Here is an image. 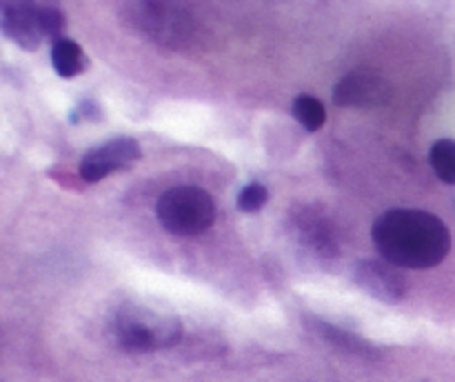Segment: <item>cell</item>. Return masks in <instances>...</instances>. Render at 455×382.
<instances>
[{
  "label": "cell",
  "mask_w": 455,
  "mask_h": 382,
  "mask_svg": "<svg viewBox=\"0 0 455 382\" xmlns=\"http://www.w3.org/2000/svg\"><path fill=\"white\" fill-rule=\"evenodd\" d=\"M371 238L387 262L409 269H431L451 251L447 225L422 209H389L376 220Z\"/></svg>",
  "instance_id": "obj_1"
},
{
  "label": "cell",
  "mask_w": 455,
  "mask_h": 382,
  "mask_svg": "<svg viewBox=\"0 0 455 382\" xmlns=\"http://www.w3.org/2000/svg\"><path fill=\"white\" fill-rule=\"evenodd\" d=\"M114 336L127 351L169 349L180 340L182 322L172 311L127 302L114 318Z\"/></svg>",
  "instance_id": "obj_2"
},
{
  "label": "cell",
  "mask_w": 455,
  "mask_h": 382,
  "mask_svg": "<svg viewBox=\"0 0 455 382\" xmlns=\"http://www.w3.org/2000/svg\"><path fill=\"white\" fill-rule=\"evenodd\" d=\"M158 222L173 235H198L216 220V203L200 187H173L156 204Z\"/></svg>",
  "instance_id": "obj_3"
},
{
  "label": "cell",
  "mask_w": 455,
  "mask_h": 382,
  "mask_svg": "<svg viewBox=\"0 0 455 382\" xmlns=\"http://www.w3.org/2000/svg\"><path fill=\"white\" fill-rule=\"evenodd\" d=\"M123 16L127 25L164 47L180 49L194 38V20L178 4L133 3L123 9Z\"/></svg>",
  "instance_id": "obj_4"
},
{
  "label": "cell",
  "mask_w": 455,
  "mask_h": 382,
  "mask_svg": "<svg viewBox=\"0 0 455 382\" xmlns=\"http://www.w3.org/2000/svg\"><path fill=\"white\" fill-rule=\"evenodd\" d=\"M140 158V147L133 138H111L105 145L87 151L80 160V178L84 182H100L114 171L132 167Z\"/></svg>",
  "instance_id": "obj_5"
},
{
  "label": "cell",
  "mask_w": 455,
  "mask_h": 382,
  "mask_svg": "<svg viewBox=\"0 0 455 382\" xmlns=\"http://www.w3.org/2000/svg\"><path fill=\"white\" fill-rule=\"evenodd\" d=\"M38 4L25 3V0H4L0 4V29L4 31L9 40L20 44L22 49L40 47L44 34L43 27V13H40Z\"/></svg>",
  "instance_id": "obj_6"
},
{
  "label": "cell",
  "mask_w": 455,
  "mask_h": 382,
  "mask_svg": "<svg viewBox=\"0 0 455 382\" xmlns=\"http://www.w3.org/2000/svg\"><path fill=\"white\" fill-rule=\"evenodd\" d=\"M389 98L391 84L373 71H351L333 92V100L340 107H380Z\"/></svg>",
  "instance_id": "obj_7"
},
{
  "label": "cell",
  "mask_w": 455,
  "mask_h": 382,
  "mask_svg": "<svg viewBox=\"0 0 455 382\" xmlns=\"http://www.w3.org/2000/svg\"><path fill=\"white\" fill-rule=\"evenodd\" d=\"M355 283L373 298L398 302L407 296V280L387 260H363L355 265Z\"/></svg>",
  "instance_id": "obj_8"
},
{
  "label": "cell",
  "mask_w": 455,
  "mask_h": 382,
  "mask_svg": "<svg viewBox=\"0 0 455 382\" xmlns=\"http://www.w3.org/2000/svg\"><path fill=\"white\" fill-rule=\"evenodd\" d=\"M52 65L60 78H76L84 71V53L78 43L69 38L53 40Z\"/></svg>",
  "instance_id": "obj_9"
},
{
  "label": "cell",
  "mask_w": 455,
  "mask_h": 382,
  "mask_svg": "<svg viewBox=\"0 0 455 382\" xmlns=\"http://www.w3.org/2000/svg\"><path fill=\"white\" fill-rule=\"evenodd\" d=\"M429 160L440 180L455 185V140L444 138V140L435 142L429 151Z\"/></svg>",
  "instance_id": "obj_10"
},
{
  "label": "cell",
  "mask_w": 455,
  "mask_h": 382,
  "mask_svg": "<svg viewBox=\"0 0 455 382\" xmlns=\"http://www.w3.org/2000/svg\"><path fill=\"white\" fill-rule=\"evenodd\" d=\"M293 115L307 131H320L327 120V109L314 96H298L293 102Z\"/></svg>",
  "instance_id": "obj_11"
},
{
  "label": "cell",
  "mask_w": 455,
  "mask_h": 382,
  "mask_svg": "<svg viewBox=\"0 0 455 382\" xmlns=\"http://www.w3.org/2000/svg\"><path fill=\"white\" fill-rule=\"evenodd\" d=\"M300 235L311 244V249L318 253H336V244H333L331 231L324 227L323 220L314 218V220H305L300 225Z\"/></svg>",
  "instance_id": "obj_12"
},
{
  "label": "cell",
  "mask_w": 455,
  "mask_h": 382,
  "mask_svg": "<svg viewBox=\"0 0 455 382\" xmlns=\"http://www.w3.org/2000/svg\"><path fill=\"white\" fill-rule=\"evenodd\" d=\"M267 198H269V191H267L260 182H251V185L244 187L238 195L240 211H247V213L258 211V209L265 207Z\"/></svg>",
  "instance_id": "obj_13"
},
{
  "label": "cell",
  "mask_w": 455,
  "mask_h": 382,
  "mask_svg": "<svg viewBox=\"0 0 455 382\" xmlns=\"http://www.w3.org/2000/svg\"><path fill=\"white\" fill-rule=\"evenodd\" d=\"M40 13H43V27H44V34L52 36V38L60 40V31L62 27H65V16H62V12L58 7H43L40 9Z\"/></svg>",
  "instance_id": "obj_14"
}]
</instances>
